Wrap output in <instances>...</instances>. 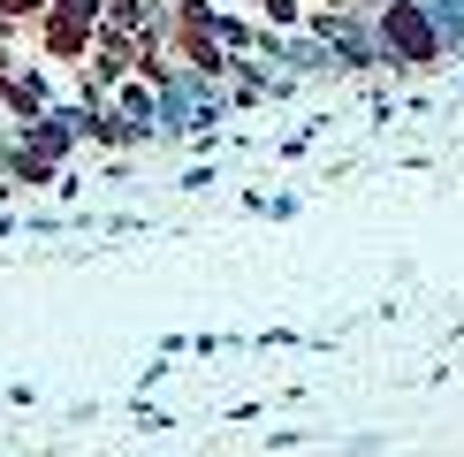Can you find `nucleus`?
Masks as SVG:
<instances>
[{
	"label": "nucleus",
	"instance_id": "2",
	"mask_svg": "<svg viewBox=\"0 0 464 457\" xmlns=\"http://www.w3.org/2000/svg\"><path fill=\"white\" fill-rule=\"evenodd\" d=\"M92 38H100V24H92V15H69V8L46 15V53H62V62H76Z\"/></svg>",
	"mask_w": 464,
	"mask_h": 457
},
{
	"label": "nucleus",
	"instance_id": "1",
	"mask_svg": "<svg viewBox=\"0 0 464 457\" xmlns=\"http://www.w3.org/2000/svg\"><path fill=\"white\" fill-rule=\"evenodd\" d=\"M373 31H381V53H389L396 69L434 76L441 62H450V38H441V24H434L427 0H389V8L373 15Z\"/></svg>",
	"mask_w": 464,
	"mask_h": 457
},
{
	"label": "nucleus",
	"instance_id": "4",
	"mask_svg": "<svg viewBox=\"0 0 464 457\" xmlns=\"http://www.w3.org/2000/svg\"><path fill=\"white\" fill-rule=\"evenodd\" d=\"M0 15H38V0H0Z\"/></svg>",
	"mask_w": 464,
	"mask_h": 457
},
{
	"label": "nucleus",
	"instance_id": "3",
	"mask_svg": "<svg viewBox=\"0 0 464 457\" xmlns=\"http://www.w3.org/2000/svg\"><path fill=\"white\" fill-rule=\"evenodd\" d=\"M266 24H304V8L297 0H266Z\"/></svg>",
	"mask_w": 464,
	"mask_h": 457
}]
</instances>
